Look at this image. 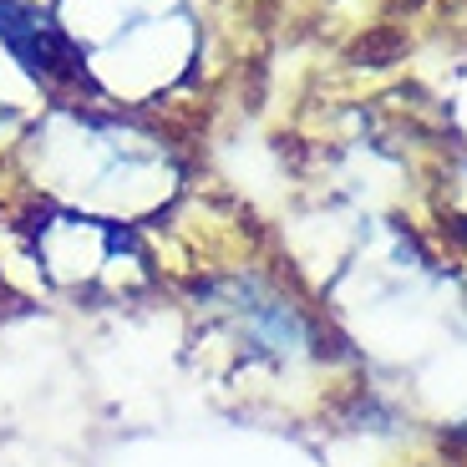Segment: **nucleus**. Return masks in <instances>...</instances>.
Instances as JSON below:
<instances>
[{"label": "nucleus", "mask_w": 467, "mask_h": 467, "mask_svg": "<svg viewBox=\"0 0 467 467\" xmlns=\"http://www.w3.org/2000/svg\"><path fill=\"white\" fill-rule=\"evenodd\" d=\"M0 41L16 51L21 67H31L47 87L67 82V77H82V61L67 47V36L47 21L41 11H31L26 0H0Z\"/></svg>", "instance_id": "obj_1"}]
</instances>
